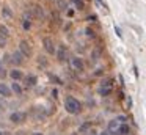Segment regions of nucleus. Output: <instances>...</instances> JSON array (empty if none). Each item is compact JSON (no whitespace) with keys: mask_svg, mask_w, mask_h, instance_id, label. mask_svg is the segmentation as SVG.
Listing matches in <instances>:
<instances>
[{"mask_svg":"<svg viewBox=\"0 0 146 135\" xmlns=\"http://www.w3.org/2000/svg\"><path fill=\"white\" fill-rule=\"evenodd\" d=\"M64 108L71 115H77V113L82 112V104L74 96H66V99H64Z\"/></svg>","mask_w":146,"mask_h":135,"instance_id":"1","label":"nucleus"},{"mask_svg":"<svg viewBox=\"0 0 146 135\" xmlns=\"http://www.w3.org/2000/svg\"><path fill=\"white\" fill-rule=\"evenodd\" d=\"M111 91H113V80L111 78H105V80H102L101 83H99V88H98V93L99 96H110Z\"/></svg>","mask_w":146,"mask_h":135,"instance_id":"2","label":"nucleus"},{"mask_svg":"<svg viewBox=\"0 0 146 135\" xmlns=\"http://www.w3.org/2000/svg\"><path fill=\"white\" fill-rule=\"evenodd\" d=\"M19 52L22 53L24 58H30V57L33 55V47H32V44H30L29 41L22 39V41L19 43Z\"/></svg>","mask_w":146,"mask_h":135,"instance_id":"3","label":"nucleus"},{"mask_svg":"<svg viewBox=\"0 0 146 135\" xmlns=\"http://www.w3.org/2000/svg\"><path fill=\"white\" fill-rule=\"evenodd\" d=\"M55 52H57V58H58V61H61V63H64L68 58H69L68 49H66V46H63V44H61V46L58 47L57 50H55Z\"/></svg>","mask_w":146,"mask_h":135,"instance_id":"4","label":"nucleus"},{"mask_svg":"<svg viewBox=\"0 0 146 135\" xmlns=\"http://www.w3.org/2000/svg\"><path fill=\"white\" fill-rule=\"evenodd\" d=\"M42 47H44V50L49 53V55H52V53H55V46H54V41H52V38H42Z\"/></svg>","mask_w":146,"mask_h":135,"instance_id":"5","label":"nucleus"},{"mask_svg":"<svg viewBox=\"0 0 146 135\" xmlns=\"http://www.w3.org/2000/svg\"><path fill=\"white\" fill-rule=\"evenodd\" d=\"M10 121L14 122V124H21V122L25 121V113L22 112H14L10 115Z\"/></svg>","mask_w":146,"mask_h":135,"instance_id":"6","label":"nucleus"},{"mask_svg":"<svg viewBox=\"0 0 146 135\" xmlns=\"http://www.w3.org/2000/svg\"><path fill=\"white\" fill-rule=\"evenodd\" d=\"M71 66H72L74 71H83V69H85V65H83L82 58H79V57L71 58Z\"/></svg>","mask_w":146,"mask_h":135,"instance_id":"7","label":"nucleus"},{"mask_svg":"<svg viewBox=\"0 0 146 135\" xmlns=\"http://www.w3.org/2000/svg\"><path fill=\"white\" fill-rule=\"evenodd\" d=\"M121 124H123V122L118 121V118H116V119H111V121L108 122V132H111V134H116V130L119 129Z\"/></svg>","mask_w":146,"mask_h":135,"instance_id":"8","label":"nucleus"},{"mask_svg":"<svg viewBox=\"0 0 146 135\" xmlns=\"http://www.w3.org/2000/svg\"><path fill=\"white\" fill-rule=\"evenodd\" d=\"M2 17L7 19V21H11V19H13V9L8 5H5L3 8H2Z\"/></svg>","mask_w":146,"mask_h":135,"instance_id":"9","label":"nucleus"},{"mask_svg":"<svg viewBox=\"0 0 146 135\" xmlns=\"http://www.w3.org/2000/svg\"><path fill=\"white\" fill-rule=\"evenodd\" d=\"M11 88L8 86L7 83H0V96H3V97H10L11 96Z\"/></svg>","mask_w":146,"mask_h":135,"instance_id":"10","label":"nucleus"},{"mask_svg":"<svg viewBox=\"0 0 146 135\" xmlns=\"http://www.w3.org/2000/svg\"><path fill=\"white\" fill-rule=\"evenodd\" d=\"M22 27L25 28V30H29V28L32 27V16H30L29 13H25V14L22 16Z\"/></svg>","mask_w":146,"mask_h":135,"instance_id":"11","label":"nucleus"},{"mask_svg":"<svg viewBox=\"0 0 146 135\" xmlns=\"http://www.w3.org/2000/svg\"><path fill=\"white\" fill-rule=\"evenodd\" d=\"M10 77L13 78V80H21V78L24 77V72L19 71V69H11V71H10Z\"/></svg>","mask_w":146,"mask_h":135,"instance_id":"12","label":"nucleus"},{"mask_svg":"<svg viewBox=\"0 0 146 135\" xmlns=\"http://www.w3.org/2000/svg\"><path fill=\"white\" fill-rule=\"evenodd\" d=\"M32 13H33V16H36L38 19H42V16H44L42 8H41L39 5H33V6H32Z\"/></svg>","mask_w":146,"mask_h":135,"instance_id":"13","label":"nucleus"},{"mask_svg":"<svg viewBox=\"0 0 146 135\" xmlns=\"http://www.w3.org/2000/svg\"><path fill=\"white\" fill-rule=\"evenodd\" d=\"M129 134H130V127H129V126H127V124H121L115 135H129Z\"/></svg>","mask_w":146,"mask_h":135,"instance_id":"14","label":"nucleus"},{"mask_svg":"<svg viewBox=\"0 0 146 135\" xmlns=\"http://www.w3.org/2000/svg\"><path fill=\"white\" fill-rule=\"evenodd\" d=\"M11 61L14 63V65H21V63L24 61V57L21 52H14L13 55H11Z\"/></svg>","mask_w":146,"mask_h":135,"instance_id":"15","label":"nucleus"},{"mask_svg":"<svg viewBox=\"0 0 146 135\" xmlns=\"http://www.w3.org/2000/svg\"><path fill=\"white\" fill-rule=\"evenodd\" d=\"M36 82H38V77H36V75H33V74H29L25 77V83L29 85V86H35Z\"/></svg>","mask_w":146,"mask_h":135,"instance_id":"16","label":"nucleus"},{"mask_svg":"<svg viewBox=\"0 0 146 135\" xmlns=\"http://www.w3.org/2000/svg\"><path fill=\"white\" fill-rule=\"evenodd\" d=\"M11 91H14L17 96H21V94H22V86H21L17 82H14V83H11Z\"/></svg>","mask_w":146,"mask_h":135,"instance_id":"17","label":"nucleus"},{"mask_svg":"<svg viewBox=\"0 0 146 135\" xmlns=\"http://www.w3.org/2000/svg\"><path fill=\"white\" fill-rule=\"evenodd\" d=\"M0 36H3L8 39V36H10V30H8L7 25H0Z\"/></svg>","mask_w":146,"mask_h":135,"instance_id":"18","label":"nucleus"},{"mask_svg":"<svg viewBox=\"0 0 146 135\" xmlns=\"http://www.w3.org/2000/svg\"><path fill=\"white\" fill-rule=\"evenodd\" d=\"M74 2V5L77 6V9H83L85 8V2H83V0H72Z\"/></svg>","mask_w":146,"mask_h":135,"instance_id":"19","label":"nucleus"},{"mask_svg":"<svg viewBox=\"0 0 146 135\" xmlns=\"http://www.w3.org/2000/svg\"><path fill=\"white\" fill-rule=\"evenodd\" d=\"M85 35H86L88 38H94V31H93L91 28H86V30H85Z\"/></svg>","mask_w":146,"mask_h":135,"instance_id":"20","label":"nucleus"},{"mask_svg":"<svg viewBox=\"0 0 146 135\" xmlns=\"http://www.w3.org/2000/svg\"><path fill=\"white\" fill-rule=\"evenodd\" d=\"M90 129V122H85V124H82V127H80V132H85Z\"/></svg>","mask_w":146,"mask_h":135,"instance_id":"21","label":"nucleus"},{"mask_svg":"<svg viewBox=\"0 0 146 135\" xmlns=\"http://www.w3.org/2000/svg\"><path fill=\"white\" fill-rule=\"evenodd\" d=\"M5 46H7V38L0 36V47H5Z\"/></svg>","mask_w":146,"mask_h":135,"instance_id":"22","label":"nucleus"},{"mask_svg":"<svg viewBox=\"0 0 146 135\" xmlns=\"http://www.w3.org/2000/svg\"><path fill=\"white\" fill-rule=\"evenodd\" d=\"M58 5H60V8L63 6V8H66V3H64V0H58Z\"/></svg>","mask_w":146,"mask_h":135,"instance_id":"23","label":"nucleus"},{"mask_svg":"<svg viewBox=\"0 0 146 135\" xmlns=\"http://www.w3.org/2000/svg\"><path fill=\"white\" fill-rule=\"evenodd\" d=\"M88 135H96V130H93V129H90V130H88Z\"/></svg>","mask_w":146,"mask_h":135,"instance_id":"24","label":"nucleus"},{"mask_svg":"<svg viewBox=\"0 0 146 135\" xmlns=\"http://www.w3.org/2000/svg\"><path fill=\"white\" fill-rule=\"evenodd\" d=\"M99 135H115V134H111V132L107 130V132H102V134H99Z\"/></svg>","mask_w":146,"mask_h":135,"instance_id":"25","label":"nucleus"},{"mask_svg":"<svg viewBox=\"0 0 146 135\" xmlns=\"http://www.w3.org/2000/svg\"><path fill=\"white\" fill-rule=\"evenodd\" d=\"M2 71H3V66H2V61H0V74H2Z\"/></svg>","mask_w":146,"mask_h":135,"instance_id":"26","label":"nucleus"},{"mask_svg":"<svg viewBox=\"0 0 146 135\" xmlns=\"http://www.w3.org/2000/svg\"><path fill=\"white\" fill-rule=\"evenodd\" d=\"M32 135H42V134H41V132H33Z\"/></svg>","mask_w":146,"mask_h":135,"instance_id":"27","label":"nucleus"},{"mask_svg":"<svg viewBox=\"0 0 146 135\" xmlns=\"http://www.w3.org/2000/svg\"><path fill=\"white\" fill-rule=\"evenodd\" d=\"M0 135H8V132H2V130H0Z\"/></svg>","mask_w":146,"mask_h":135,"instance_id":"28","label":"nucleus"},{"mask_svg":"<svg viewBox=\"0 0 146 135\" xmlns=\"http://www.w3.org/2000/svg\"><path fill=\"white\" fill-rule=\"evenodd\" d=\"M16 135H24V132H17V134Z\"/></svg>","mask_w":146,"mask_h":135,"instance_id":"29","label":"nucleus"}]
</instances>
